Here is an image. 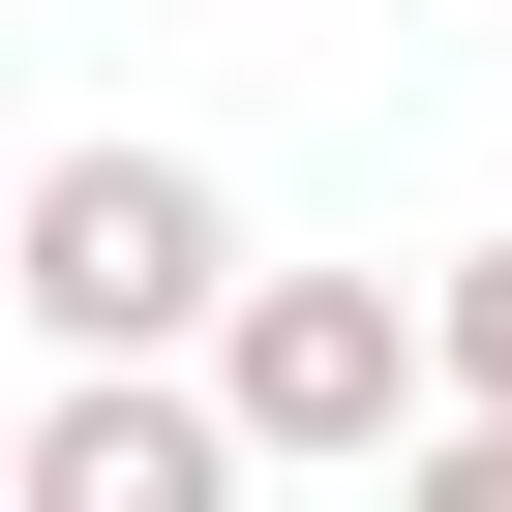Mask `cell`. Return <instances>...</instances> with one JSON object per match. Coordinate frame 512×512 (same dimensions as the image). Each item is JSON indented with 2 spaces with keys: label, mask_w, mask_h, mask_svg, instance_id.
I'll use <instances>...</instances> for the list:
<instances>
[{
  "label": "cell",
  "mask_w": 512,
  "mask_h": 512,
  "mask_svg": "<svg viewBox=\"0 0 512 512\" xmlns=\"http://www.w3.org/2000/svg\"><path fill=\"white\" fill-rule=\"evenodd\" d=\"M211 482H272L211 362H61V392H31V482H0V512H211Z\"/></svg>",
  "instance_id": "obj_3"
},
{
  "label": "cell",
  "mask_w": 512,
  "mask_h": 512,
  "mask_svg": "<svg viewBox=\"0 0 512 512\" xmlns=\"http://www.w3.org/2000/svg\"><path fill=\"white\" fill-rule=\"evenodd\" d=\"M0 211H31V181H0Z\"/></svg>",
  "instance_id": "obj_7"
},
{
  "label": "cell",
  "mask_w": 512,
  "mask_h": 512,
  "mask_svg": "<svg viewBox=\"0 0 512 512\" xmlns=\"http://www.w3.org/2000/svg\"><path fill=\"white\" fill-rule=\"evenodd\" d=\"M422 302H452V392L512 422V241H452V272H422Z\"/></svg>",
  "instance_id": "obj_4"
},
{
  "label": "cell",
  "mask_w": 512,
  "mask_h": 512,
  "mask_svg": "<svg viewBox=\"0 0 512 512\" xmlns=\"http://www.w3.org/2000/svg\"><path fill=\"white\" fill-rule=\"evenodd\" d=\"M211 392H241L272 482H392V452L452 422V302H422V272H241V302H211Z\"/></svg>",
  "instance_id": "obj_2"
},
{
  "label": "cell",
  "mask_w": 512,
  "mask_h": 512,
  "mask_svg": "<svg viewBox=\"0 0 512 512\" xmlns=\"http://www.w3.org/2000/svg\"><path fill=\"white\" fill-rule=\"evenodd\" d=\"M452 31H512V0H452Z\"/></svg>",
  "instance_id": "obj_6"
},
{
  "label": "cell",
  "mask_w": 512,
  "mask_h": 512,
  "mask_svg": "<svg viewBox=\"0 0 512 512\" xmlns=\"http://www.w3.org/2000/svg\"><path fill=\"white\" fill-rule=\"evenodd\" d=\"M241 272H272V241H241V181L151 151V121L31 151V211H0V332H61V362H211Z\"/></svg>",
  "instance_id": "obj_1"
},
{
  "label": "cell",
  "mask_w": 512,
  "mask_h": 512,
  "mask_svg": "<svg viewBox=\"0 0 512 512\" xmlns=\"http://www.w3.org/2000/svg\"><path fill=\"white\" fill-rule=\"evenodd\" d=\"M0 482H31V392H0Z\"/></svg>",
  "instance_id": "obj_5"
}]
</instances>
